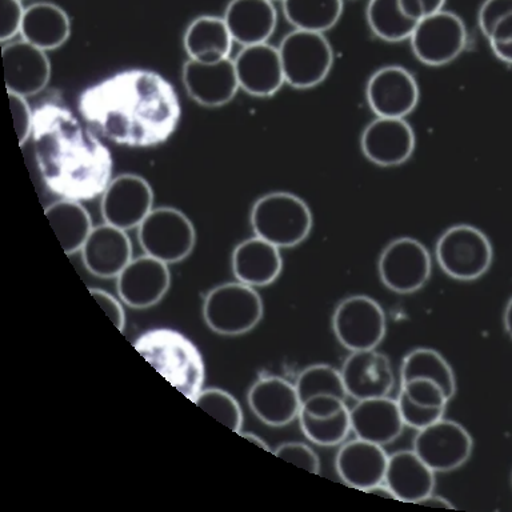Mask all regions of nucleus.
I'll list each match as a JSON object with an SVG mask.
<instances>
[{
	"label": "nucleus",
	"mask_w": 512,
	"mask_h": 512,
	"mask_svg": "<svg viewBox=\"0 0 512 512\" xmlns=\"http://www.w3.org/2000/svg\"><path fill=\"white\" fill-rule=\"evenodd\" d=\"M79 112L103 138L147 148L174 134L182 108L175 88L158 72L128 70L84 90Z\"/></svg>",
	"instance_id": "1"
},
{
	"label": "nucleus",
	"mask_w": 512,
	"mask_h": 512,
	"mask_svg": "<svg viewBox=\"0 0 512 512\" xmlns=\"http://www.w3.org/2000/svg\"><path fill=\"white\" fill-rule=\"evenodd\" d=\"M35 159L44 184L62 199L91 200L111 182L112 156L102 140L63 104L34 111Z\"/></svg>",
	"instance_id": "2"
},
{
	"label": "nucleus",
	"mask_w": 512,
	"mask_h": 512,
	"mask_svg": "<svg viewBox=\"0 0 512 512\" xmlns=\"http://www.w3.org/2000/svg\"><path fill=\"white\" fill-rule=\"evenodd\" d=\"M134 347L172 387L194 402L203 390L204 363L190 339L178 331L158 328L140 335Z\"/></svg>",
	"instance_id": "3"
},
{
	"label": "nucleus",
	"mask_w": 512,
	"mask_h": 512,
	"mask_svg": "<svg viewBox=\"0 0 512 512\" xmlns=\"http://www.w3.org/2000/svg\"><path fill=\"white\" fill-rule=\"evenodd\" d=\"M250 222L259 238L279 248H292L308 238L314 219L302 198L291 192L275 191L256 200Z\"/></svg>",
	"instance_id": "4"
},
{
	"label": "nucleus",
	"mask_w": 512,
	"mask_h": 512,
	"mask_svg": "<svg viewBox=\"0 0 512 512\" xmlns=\"http://www.w3.org/2000/svg\"><path fill=\"white\" fill-rule=\"evenodd\" d=\"M278 48L286 83L298 90L319 86L334 66V48L322 32H288Z\"/></svg>",
	"instance_id": "5"
},
{
	"label": "nucleus",
	"mask_w": 512,
	"mask_h": 512,
	"mask_svg": "<svg viewBox=\"0 0 512 512\" xmlns=\"http://www.w3.org/2000/svg\"><path fill=\"white\" fill-rule=\"evenodd\" d=\"M203 318L216 334H247L263 318V302L254 287L240 282L224 283L212 288L203 302Z\"/></svg>",
	"instance_id": "6"
},
{
	"label": "nucleus",
	"mask_w": 512,
	"mask_h": 512,
	"mask_svg": "<svg viewBox=\"0 0 512 512\" xmlns=\"http://www.w3.org/2000/svg\"><path fill=\"white\" fill-rule=\"evenodd\" d=\"M435 256L444 274L460 282H471L490 270L494 250L490 239L479 228L455 224L440 235Z\"/></svg>",
	"instance_id": "7"
},
{
	"label": "nucleus",
	"mask_w": 512,
	"mask_h": 512,
	"mask_svg": "<svg viewBox=\"0 0 512 512\" xmlns=\"http://www.w3.org/2000/svg\"><path fill=\"white\" fill-rule=\"evenodd\" d=\"M138 242L152 258L166 264L182 262L194 251V223L174 207L154 208L138 227Z\"/></svg>",
	"instance_id": "8"
},
{
	"label": "nucleus",
	"mask_w": 512,
	"mask_h": 512,
	"mask_svg": "<svg viewBox=\"0 0 512 512\" xmlns=\"http://www.w3.org/2000/svg\"><path fill=\"white\" fill-rule=\"evenodd\" d=\"M332 330L338 342L350 352L375 350L386 336V314L370 296H348L335 308Z\"/></svg>",
	"instance_id": "9"
},
{
	"label": "nucleus",
	"mask_w": 512,
	"mask_h": 512,
	"mask_svg": "<svg viewBox=\"0 0 512 512\" xmlns=\"http://www.w3.org/2000/svg\"><path fill=\"white\" fill-rule=\"evenodd\" d=\"M410 43L419 62L431 67L446 66L466 48V24L458 14L444 8L419 20Z\"/></svg>",
	"instance_id": "10"
},
{
	"label": "nucleus",
	"mask_w": 512,
	"mask_h": 512,
	"mask_svg": "<svg viewBox=\"0 0 512 512\" xmlns=\"http://www.w3.org/2000/svg\"><path fill=\"white\" fill-rule=\"evenodd\" d=\"M380 280L396 294H414L423 288L432 271L431 255L419 240L402 236L388 243L378 262Z\"/></svg>",
	"instance_id": "11"
},
{
	"label": "nucleus",
	"mask_w": 512,
	"mask_h": 512,
	"mask_svg": "<svg viewBox=\"0 0 512 512\" xmlns=\"http://www.w3.org/2000/svg\"><path fill=\"white\" fill-rule=\"evenodd\" d=\"M472 448L470 432L444 418L418 431L412 442V450L435 472L458 470L470 459Z\"/></svg>",
	"instance_id": "12"
},
{
	"label": "nucleus",
	"mask_w": 512,
	"mask_h": 512,
	"mask_svg": "<svg viewBox=\"0 0 512 512\" xmlns=\"http://www.w3.org/2000/svg\"><path fill=\"white\" fill-rule=\"evenodd\" d=\"M154 210V191L150 183L136 174L111 179L100 200L104 223L128 231L138 228Z\"/></svg>",
	"instance_id": "13"
},
{
	"label": "nucleus",
	"mask_w": 512,
	"mask_h": 512,
	"mask_svg": "<svg viewBox=\"0 0 512 512\" xmlns=\"http://www.w3.org/2000/svg\"><path fill=\"white\" fill-rule=\"evenodd\" d=\"M368 106L375 116L407 118L418 107V80L407 68L388 64L378 68L366 84Z\"/></svg>",
	"instance_id": "14"
},
{
	"label": "nucleus",
	"mask_w": 512,
	"mask_h": 512,
	"mask_svg": "<svg viewBox=\"0 0 512 512\" xmlns=\"http://www.w3.org/2000/svg\"><path fill=\"white\" fill-rule=\"evenodd\" d=\"M416 136L406 118L376 116L364 127L360 148L379 167H398L414 155Z\"/></svg>",
	"instance_id": "15"
},
{
	"label": "nucleus",
	"mask_w": 512,
	"mask_h": 512,
	"mask_svg": "<svg viewBox=\"0 0 512 512\" xmlns=\"http://www.w3.org/2000/svg\"><path fill=\"white\" fill-rule=\"evenodd\" d=\"M171 286V272L162 260L142 255L116 276L119 298L128 307L144 310L158 304Z\"/></svg>",
	"instance_id": "16"
},
{
	"label": "nucleus",
	"mask_w": 512,
	"mask_h": 512,
	"mask_svg": "<svg viewBox=\"0 0 512 512\" xmlns=\"http://www.w3.org/2000/svg\"><path fill=\"white\" fill-rule=\"evenodd\" d=\"M342 379L348 398L360 400L388 396L395 386L390 359L376 350L354 351L344 360Z\"/></svg>",
	"instance_id": "17"
},
{
	"label": "nucleus",
	"mask_w": 512,
	"mask_h": 512,
	"mask_svg": "<svg viewBox=\"0 0 512 512\" xmlns=\"http://www.w3.org/2000/svg\"><path fill=\"white\" fill-rule=\"evenodd\" d=\"M182 79L188 96L208 108L230 103L240 88L235 63L230 58L216 63L188 59L183 64Z\"/></svg>",
	"instance_id": "18"
},
{
	"label": "nucleus",
	"mask_w": 512,
	"mask_h": 512,
	"mask_svg": "<svg viewBox=\"0 0 512 512\" xmlns=\"http://www.w3.org/2000/svg\"><path fill=\"white\" fill-rule=\"evenodd\" d=\"M239 87L256 98H270L286 83L279 48L270 43L243 47L235 60Z\"/></svg>",
	"instance_id": "19"
},
{
	"label": "nucleus",
	"mask_w": 512,
	"mask_h": 512,
	"mask_svg": "<svg viewBox=\"0 0 512 512\" xmlns=\"http://www.w3.org/2000/svg\"><path fill=\"white\" fill-rule=\"evenodd\" d=\"M4 82L8 92L32 96L42 92L51 79L46 51L20 40L3 46Z\"/></svg>",
	"instance_id": "20"
},
{
	"label": "nucleus",
	"mask_w": 512,
	"mask_h": 512,
	"mask_svg": "<svg viewBox=\"0 0 512 512\" xmlns=\"http://www.w3.org/2000/svg\"><path fill=\"white\" fill-rule=\"evenodd\" d=\"M80 252L86 270L102 279L116 278L134 259L126 231L107 223L92 228Z\"/></svg>",
	"instance_id": "21"
},
{
	"label": "nucleus",
	"mask_w": 512,
	"mask_h": 512,
	"mask_svg": "<svg viewBox=\"0 0 512 512\" xmlns=\"http://www.w3.org/2000/svg\"><path fill=\"white\" fill-rule=\"evenodd\" d=\"M248 406L256 418L270 427H284L298 419L300 403L295 384L279 376H262L252 384Z\"/></svg>",
	"instance_id": "22"
},
{
	"label": "nucleus",
	"mask_w": 512,
	"mask_h": 512,
	"mask_svg": "<svg viewBox=\"0 0 512 512\" xmlns=\"http://www.w3.org/2000/svg\"><path fill=\"white\" fill-rule=\"evenodd\" d=\"M388 454L383 446L355 438L339 448L335 459L336 471L347 486L366 492L384 482Z\"/></svg>",
	"instance_id": "23"
},
{
	"label": "nucleus",
	"mask_w": 512,
	"mask_h": 512,
	"mask_svg": "<svg viewBox=\"0 0 512 512\" xmlns=\"http://www.w3.org/2000/svg\"><path fill=\"white\" fill-rule=\"evenodd\" d=\"M351 432L356 438L387 446L402 435L404 426L398 400L390 396L360 400L350 408Z\"/></svg>",
	"instance_id": "24"
},
{
	"label": "nucleus",
	"mask_w": 512,
	"mask_h": 512,
	"mask_svg": "<svg viewBox=\"0 0 512 512\" xmlns=\"http://www.w3.org/2000/svg\"><path fill=\"white\" fill-rule=\"evenodd\" d=\"M228 31L240 46L267 43L278 24L272 0H231L223 16Z\"/></svg>",
	"instance_id": "25"
},
{
	"label": "nucleus",
	"mask_w": 512,
	"mask_h": 512,
	"mask_svg": "<svg viewBox=\"0 0 512 512\" xmlns=\"http://www.w3.org/2000/svg\"><path fill=\"white\" fill-rule=\"evenodd\" d=\"M231 266L238 282L254 288L266 287L279 278L283 259L279 247L255 235L234 248Z\"/></svg>",
	"instance_id": "26"
},
{
	"label": "nucleus",
	"mask_w": 512,
	"mask_h": 512,
	"mask_svg": "<svg viewBox=\"0 0 512 512\" xmlns=\"http://www.w3.org/2000/svg\"><path fill=\"white\" fill-rule=\"evenodd\" d=\"M435 474L414 450H400L388 455L384 483L396 500L416 504L434 492Z\"/></svg>",
	"instance_id": "27"
},
{
	"label": "nucleus",
	"mask_w": 512,
	"mask_h": 512,
	"mask_svg": "<svg viewBox=\"0 0 512 512\" xmlns=\"http://www.w3.org/2000/svg\"><path fill=\"white\" fill-rule=\"evenodd\" d=\"M71 35V20L58 4L36 2L26 8L20 36L24 42L52 51L64 46Z\"/></svg>",
	"instance_id": "28"
},
{
	"label": "nucleus",
	"mask_w": 512,
	"mask_h": 512,
	"mask_svg": "<svg viewBox=\"0 0 512 512\" xmlns=\"http://www.w3.org/2000/svg\"><path fill=\"white\" fill-rule=\"evenodd\" d=\"M234 39L223 18L202 15L188 24L183 46L188 59L202 63H216L230 58Z\"/></svg>",
	"instance_id": "29"
},
{
	"label": "nucleus",
	"mask_w": 512,
	"mask_h": 512,
	"mask_svg": "<svg viewBox=\"0 0 512 512\" xmlns=\"http://www.w3.org/2000/svg\"><path fill=\"white\" fill-rule=\"evenodd\" d=\"M44 214L67 255L82 251L94 228L91 216L82 203L72 199L58 200L46 207Z\"/></svg>",
	"instance_id": "30"
},
{
	"label": "nucleus",
	"mask_w": 512,
	"mask_h": 512,
	"mask_svg": "<svg viewBox=\"0 0 512 512\" xmlns=\"http://www.w3.org/2000/svg\"><path fill=\"white\" fill-rule=\"evenodd\" d=\"M478 24L496 58L512 64V0H484Z\"/></svg>",
	"instance_id": "31"
},
{
	"label": "nucleus",
	"mask_w": 512,
	"mask_h": 512,
	"mask_svg": "<svg viewBox=\"0 0 512 512\" xmlns=\"http://www.w3.org/2000/svg\"><path fill=\"white\" fill-rule=\"evenodd\" d=\"M287 22L295 30L324 32L332 30L343 15L344 0H283Z\"/></svg>",
	"instance_id": "32"
},
{
	"label": "nucleus",
	"mask_w": 512,
	"mask_h": 512,
	"mask_svg": "<svg viewBox=\"0 0 512 512\" xmlns=\"http://www.w3.org/2000/svg\"><path fill=\"white\" fill-rule=\"evenodd\" d=\"M366 19L372 34L388 43L410 40L418 24L408 18L400 0H368Z\"/></svg>",
	"instance_id": "33"
},
{
	"label": "nucleus",
	"mask_w": 512,
	"mask_h": 512,
	"mask_svg": "<svg viewBox=\"0 0 512 512\" xmlns=\"http://www.w3.org/2000/svg\"><path fill=\"white\" fill-rule=\"evenodd\" d=\"M411 379H428L438 383L448 396L454 398L456 380L450 363L432 348H416L403 359L400 367V382Z\"/></svg>",
	"instance_id": "34"
},
{
	"label": "nucleus",
	"mask_w": 512,
	"mask_h": 512,
	"mask_svg": "<svg viewBox=\"0 0 512 512\" xmlns=\"http://www.w3.org/2000/svg\"><path fill=\"white\" fill-rule=\"evenodd\" d=\"M295 387L300 403L322 395H334L344 400L348 398L342 374L330 364H312L304 368L296 379Z\"/></svg>",
	"instance_id": "35"
},
{
	"label": "nucleus",
	"mask_w": 512,
	"mask_h": 512,
	"mask_svg": "<svg viewBox=\"0 0 512 512\" xmlns=\"http://www.w3.org/2000/svg\"><path fill=\"white\" fill-rule=\"evenodd\" d=\"M300 428L304 436L316 446L334 447L342 444L351 432L350 408L327 418H314L300 412Z\"/></svg>",
	"instance_id": "36"
},
{
	"label": "nucleus",
	"mask_w": 512,
	"mask_h": 512,
	"mask_svg": "<svg viewBox=\"0 0 512 512\" xmlns=\"http://www.w3.org/2000/svg\"><path fill=\"white\" fill-rule=\"evenodd\" d=\"M196 406L206 411L223 426L239 434L243 427V411L238 400L220 388H206L194 400Z\"/></svg>",
	"instance_id": "37"
},
{
	"label": "nucleus",
	"mask_w": 512,
	"mask_h": 512,
	"mask_svg": "<svg viewBox=\"0 0 512 512\" xmlns=\"http://www.w3.org/2000/svg\"><path fill=\"white\" fill-rule=\"evenodd\" d=\"M403 392L411 402L423 407L446 408L450 399L438 383L428 379H411L400 384Z\"/></svg>",
	"instance_id": "38"
},
{
	"label": "nucleus",
	"mask_w": 512,
	"mask_h": 512,
	"mask_svg": "<svg viewBox=\"0 0 512 512\" xmlns=\"http://www.w3.org/2000/svg\"><path fill=\"white\" fill-rule=\"evenodd\" d=\"M398 406L402 415L404 426L414 428L416 431L423 430L431 424L438 422L444 416L446 408H431L419 406L411 402L403 392H399Z\"/></svg>",
	"instance_id": "39"
},
{
	"label": "nucleus",
	"mask_w": 512,
	"mask_h": 512,
	"mask_svg": "<svg viewBox=\"0 0 512 512\" xmlns=\"http://www.w3.org/2000/svg\"><path fill=\"white\" fill-rule=\"evenodd\" d=\"M278 458L286 460L294 466L318 475L320 472V462L318 455L307 444L300 442H288L280 444L272 452Z\"/></svg>",
	"instance_id": "40"
},
{
	"label": "nucleus",
	"mask_w": 512,
	"mask_h": 512,
	"mask_svg": "<svg viewBox=\"0 0 512 512\" xmlns=\"http://www.w3.org/2000/svg\"><path fill=\"white\" fill-rule=\"evenodd\" d=\"M8 99H10L11 114L12 119H14L16 135H18L19 146L22 147L31 138L34 112H32L26 96L8 92Z\"/></svg>",
	"instance_id": "41"
},
{
	"label": "nucleus",
	"mask_w": 512,
	"mask_h": 512,
	"mask_svg": "<svg viewBox=\"0 0 512 512\" xmlns=\"http://www.w3.org/2000/svg\"><path fill=\"white\" fill-rule=\"evenodd\" d=\"M24 11L22 0H0V40L8 42L20 34Z\"/></svg>",
	"instance_id": "42"
},
{
	"label": "nucleus",
	"mask_w": 512,
	"mask_h": 512,
	"mask_svg": "<svg viewBox=\"0 0 512 512\" xmlns=\"http://www.w3.org/2000/svg\"><path fill=\"white\" fill-rule=\"evenodd\" d=\"M347 407L346 400L334 395L314 396L302 403L300 412L314 418H327L338 414Z\"/></svg>",
	"instance_id": "43"
},
{
	"label": "nucleus",
	"mask_w": 512,
	"mask_h": 512,
	"mask_svg": "<svg viewBox=\"0 0 512 512\" xmlns=\"http://www.w3.org/2000/svg\"><path fill=\"white\" fill-rule=\"evenodd\" d=\"M88 291H90L96 303L106 312L108 318L115 324V327L118 328L120 332H123L124 326H126V315H124L122 304H120L114 296L108 294L106 291L100 290V288H90Z\"/></svg>",
	"instance_id": "44"
},
{
	"label": "nucleus",
	"mask_w": 512,
	"mask_h": 512,
	"mask_svg": "<svg viewBox=\"0 0 512 512\" xmlns=\"http://www.w3.org/2000/svg\"><path fill=\"white\" fill-rule=\"evenodd\" d=\"M416 504H420V506L446 508V510H455V507L452 506L450 500L443 498V496L434 495V492H432V494L430 495H427L426 498L419 500V502Z\"/></svg>",
	"instance_id": "45"
},
{
	"label": "nucleus",
	"mask_w": 512,
	"mask_h": 512,
	"mask_svg": "<svg viewBox=\"0 0 512 512\" xmlns=\"http://www.w3.org/2000/svg\"><path fill=\"white\" fill-rule=\"evenodd\" d=\"M420 3H422L426 16L436 14V12L444 10V6H446V0H420Z\"/></svg>",
	"instance_id": "46"
},
{
	"label": "nucleus",
	"mask_w": 512,
	"mask_h": 512,
	"mask_svg": "<svg viewBox=\"0 0 512 512\" xmlns=\"http://www.w3.org/2000/svg\"><path fill=\"white\" fill-rule=\"evenodd\" d=\"M366 492H367V494L378 495V496H380V498L396 500L394 492H392L391 488L388 487L387 484L384 482L375 484V486L368 488V490Z\"/></svg>",
	"instance_id": "47"
},
{
	"label": "nucleus",
	"mask_w": 512,
	"mask_h": 512,
	"mask_svg": "<svg viewBox=\"0 0 512 512\" xmlns=\"http://www.w3.org/2000/svg\"><path fill=\"white\" fill-rule=\"evenodd\" d=\"M239 435H242L243 438H246L247 440H250V442L256 444V446L262 448L264 451H271L270 447H268V444L264 442L262 438H259V436H256L255 434H251V432H239Z\"/></svg>",
	"instance_id": "48"
},
{
	"label": "nucleus",
	"mask_w": 512,
	"mask_h": 512,
	"mask_svg": "<svg viewBox=\"0 0 512 512\" xmlns=\"http://www.w3.org/2000/svg\"><path fill=\"white\" fill-rule=\"evenodd\" d=\"M504 327H506L507 334L512 339V298L507 303L506 310H504Z\"/></svg>",
	"instance_id": "49"
},
{
	"label": "nucleus",
	"mask_w": 512,
	"mask_h": 512,
	"mask_svg": "<svg viewBox=\"0 0 512 512\" xmlns=\"http://www.w3.org/2000/svg\"><path fill=\"white\" fill-rule=\"evenodd\" d=\"M272 2H275V0H272ZM280 2H283V0H280Z\"/></svg>",
	"instance_id": "50"
}]
</instances>
